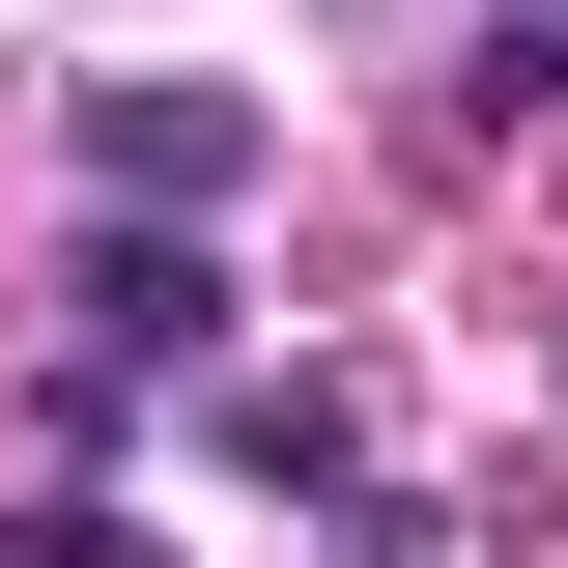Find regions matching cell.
Wrapping results in <instances>:
<instances>
[{
	"instance_id": "obj_1",
	"label": "cell",
	"mask_w": 568,
	"mask_h": 568,
	"mask_svg": "<svg viewBox=\"0 0 568 568\" xmlns=\"http://www.w3.org/2000/svg\"><path fill=\"white\" fill-rule=\"evenodd\" d=\"M85 200H256V85H85Z\"/></svg>"
},
{
	"instance_id": "obj_2",
	"label": "cell",
	"mask_w": 568,
	"mask_h": 568,
	"mask_svg": "<svg viewBox=\"0 0 568 568\" xmlns=\"http://www.w3.org/2000/svg\"><path fill=\"white\" fill-rule=\"evenodd\" d=\"M85 342H114V369H200V342H227V256H200L171 200H114V227H85Z\"/></svg>"
},
{
	"instance_id": "obj_3",
	"label": "cell",
	"mask_w": 568,
	"mask_h": 568,
	"mask_svg": "<svg viewBox=\"0 0 568 568\" xmlns=\"http://www.w3.org/2000/svg\"><path fill=\"white\" fill-rule=\"evenodd\" d=\"M0 568H171V540H142V511H85V484H58V511H0Z\"/></svg>"
},
{
	"instance_id": "obj_4",
	"label": "cell",
	"mask_w": 568,
	"mask_h": 568,
	"mask_svg": "<svg viewBox=\"0 0 568 568\" xmlns=\"http://www.w3.org/2000/svg\"><path fill=\"white\" fill-rule=\"evenodd\" d=\"M540 29H568V0H540Z\"/></svg>"
}]
</instances>
